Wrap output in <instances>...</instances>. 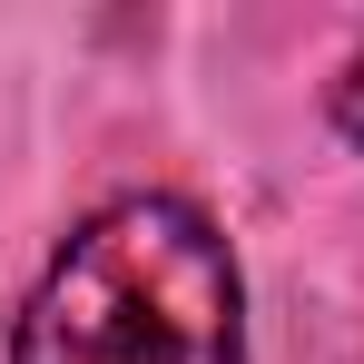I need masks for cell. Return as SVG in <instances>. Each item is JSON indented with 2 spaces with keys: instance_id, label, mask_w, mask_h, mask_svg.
I'll list each match as a JSON object with an SVG mask.
<instances>
[{
  "instance_id": "1",
  "label": "cell",
  "mask_w": 364,
  "mask_h": 364,
  "mask_svg": "<svg viewBox=\"0 0 364 364\" xmlns=\"http://www.w3.org/2000/svg\"><path fill=\"white\" fill-rule=\"evenodd\" d=\"M20 364H246L237 256L187 197H119L20 305Z\"/></svg>"
},
{
  "instance_id": "2",
  "label": "cell",
  "mask_w": 364,
  "mask_h": 364,
  "mask_svg": "<svg viewBox=\"0 0 364 364\" xmlns=\"http://www.w3.org/2000/svg\"><path fill=\"white\" fill-rule=\"evenodd\" d=\"M335 128H345V138L364 148V50L345 60V79H335Z\"/></svg>"
}]
</instances>
